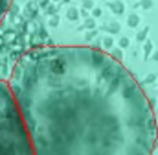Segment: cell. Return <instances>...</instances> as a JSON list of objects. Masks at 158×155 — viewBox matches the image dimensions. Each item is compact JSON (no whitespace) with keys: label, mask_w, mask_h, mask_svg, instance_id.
<instances>
[{"label":"cell","mask_w":158,"mask_h":155,"mask_svg":"<svg viewBox=\"0 0 158 155\" xmlns=\"http://www.w3.org/2000/svg\"><path fill=\"white\" fill-rule=\"evenodd\" d=\"M33 155H151L149 98L112 55L92 46L26 52L7 81Z\"/></svg>","instance_id":"6da1fadb"},{"label":"cell","mask_w":158,"mask_h":155,"mask_svg":"<svg viewBox=\"0 0 158 155\" xmlns=\"http://www.w3.org/2000/svg\"><path fill=\"white\" fill-rule=\"evenodd\" d=\"M0 155H33L11 87L4 79H0Z\"/></svg>","instance_id":"7a4b0ae2"},{"label":"cell","mask_w":158,"mask_h":155,"mask_svg":"<svg viewBox=\"0 0 158 155\" xmlns=\"http://www.w3.org/2000/svg\"><path fill=\"white\" fill-rule=\"evenodd\" d=\"M11 2H13V0H0V22L4 20V17H6V13H7V9L11 7Z\"/></svg>","instance_id":"3957f363"}]
</instances>
